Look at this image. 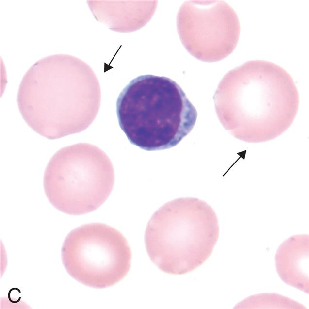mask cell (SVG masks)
<instances>
[{"label": "cell", "instance_id": "cell-7", "mask_svg": "<svg viewBox=\"0 0 309 309\" xmlns=\"http://www.w3.org/2000/svg\"><path fill=\"white\" fill-rule=\"evenodd\" d=\"M193 8L191 53L205 62L219 61L238 43L240 25L233 9L224 1H199Z\"/></svg>", "mask_w": 309, "mask_h": 309}, {"label": "cell", "instance_id": "cell-1", "mask_svg": "<svg viewBox=\"0 0 309 309\" xmlns=\"http://www.w3.org/2000/svg\"><path fill=\"white\" fill-rule=\"evenodd\" d=\"M226 130L248 143L274 139L291 126L299 96L291 76L270 61H247L227 73L213 96Z\"/></svg>", "mask_w": 309, "mask_h": 309}, {"label": "cell", "instance_id": "cell-8", "mask_svg": "<svg viewBox=\"0 0 309 309\" xmlns=\"http://www.w3.org/2000/svg\"><path fill=\"white\" fill-rule=\"evenodd\" d=\"M309 235L293 236L284 241L275 256L276 271L286 284L309 293Z\"/></svg>", "mask_w": 309, "mask_h": 309}, {"label": "cell", "instance_id": "cell-3", "mask_svg": "<svg viewBox=\"0 0 309 309\" xmlns=\"http://www.w3.org/2000/svg\"><path fill=\"white\" fill-rule=\"evenodd\" d=\"M119 125L130 142L147 151L172 148L194 127L197 113L173 80L152 75L131 80L116 102Z\"/></svg>", "mask_w": 309, "mask_h": 309}, {"label": "cell", "instance_id": "cell-2", "mask_svg": "<svg viewBox=\"0 0 309 309\" xmlns=\"http://www.w3.org/2000/svg\"><path fill=\"white\" fill-rule=\"evenodd\" d=\"M38 63L24 76L19 110L38 134L56 139L85 130L98 112L101 92L92 69L80 60Z\"/></svg>", "mask_w": 309, "mask_h": 309}, {"label": "cell", "instance_id": "cell-9", "mask_svg": "<svg viewBox=\"0 0 309 309\" xmlns=\"http://www.w3.org/2000/svg\"><path fill=\"white\" fill-rule=\"evenodd\" d=\"M245 309H306L301 304L275 293H265L251 296L240 304Z\"/></svg>", "mask_w": 309, "mask_h": 309}, {"label": "cell", "instance_id": "cell-4", "mask_svg": "<svg viewBox=\"0 0 309 309\" xmlns=\"http://www.w3.org/2000/svg\"><path fill=\"white\" fill-rule=\"evenodd\" d=\"M219 234L213 209L196 198L175 199L161 206L146 226L145 243L151 261L162 271L191 272L210 257Z\"/></svg>", "mask_w": 309, "mask_h": 309}, {"label": "cell", "instance_id": "cell-6", "mask_svg": "<svg viewBox=\"0 0 309 309\" xmlns=\"http://www.w3.org/2000/svg\"><path fill=\"white\" fill-rule=\"evenodd\" d=\"M61 259L68 274L87 286L98 289L116 284L127 275L131 252L116 228L101 223L78 227L65 237Z\"/></svg>", "mask_w": 309, "mask_h": 309}, {"label": "cell", "instance_id": "cell-5", "mask_svg": "<svg viewBox=\"0 0 309 309\" xmlns=\"http://www.w3.org/2000/svg\"><path fill=\"white\" fill-rule=\"evenodd\" d=\"M114 183L113 164L97 146L80 143L57 151L49 162L43 185L49 202L60 211L80 215L107 200Z\"/></svg>", "mask_w": 309, "mask_h": 309}]
</instances>
